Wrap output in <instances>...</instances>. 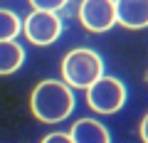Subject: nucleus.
<instances>
[{"instance_id": "1", "label": "nucleus", "mask_w": 148, "mask_h": 143, "mask_svg": "<svg viewBox=\"0 0 148 143\" xmlns=\"http://www.w3.org/2000/svg\"><path fill=\"white\" fill-rule=\"evenodd\" d=\"M30 106H32V114L42 123H59L72 114L74 96H72L67 84L47 79V81H40L35 86Z\"/></svg>"}, {"instance_id": "2", "label": "nucleus", "mask_w": 148, "mask_h": 143, "mask_svg": "<svg viewBox=\"0 0 148 143\" xmlns=\"http://www.w3.org/2000/svg\"><path fill=\"white\" fill-rule=\"evenodd\" d=\"M62 77L69 86L86 89L99 77H104V62L94 49H72L62 59Z\"/></svg>"}, {"instance_id": "3", "label": "nucleus", "mask_w": 148, "mask_h": 143, "mask_svg": "<svg viewBox=\"0 0 148 143\" xmlns=\"http://www.w3.org/2000/svg\"><path fill=\"white\" fill-rule=\"evenodd\" d=\"M86 101L96 114H116L126 101V89L114 77H99L86 86Z\"/></svg>"}, {"instance_id": "4", "label": "nucleus", "mask_w": 148, "mask_h": 143, "mask_svg": "<svg viewBox=\"0 0 148 143\" xmlns=\"http://www.w3.org/2000/svg\"><path fill=\"white\" fill-rule=\"evenodd\" d=\"M22 30L32 44H52L62 32V22L49 10H35L32 15H27Z\"/></svg>"}, {"instance_id": "5", "label": "nucleus", "mask_w": 148, "mask_h": 143, "mask_svg": "<svg viewBox=\"0 0 148 143\" xmlns=\"http://www.w3.org/2000/svg\"><path fill=\"white\" fill-rule=\"evenodd\" d=\"M79 20L89 32H106L116 25L114 0H84L79 8Z\"/></svg>"}, {"instance_id": "6", "label": "nucleus", "mask_w": 148, "mask_h": 143, "mask_svg": "<svg viewBox=\"0 0 148 143\" xmlns=\"http://www.w3.org/2000/svg\"><path fill=\"white\" fill-rule=\"evenodd\" d=\"M116 22L128 30L148 27V0H114Z\"/></svg>"}, {"instance_id": "7", "label": "nucleus", "mask_w": 148, "mask_h": 143, "mask_svg": "<svg viewBox=\"0 0 148 143\" xmlns=\"http://www.w3.org/2000/svg\"><path fill=\"white\" fill-rule=\"evenodd\" d=\"M69 138L74 143H111L106 126L94 118H79L69 131Z\"/></svg>"}, {"instance_id": "8", "label": "nucleus", "mask_w": 148, "mask_h": 143, "mask_svg": "<svg viewBox=\"0 0 148 143\" xmlns=\"http://www.w3.org/2000/svg\"><path fill=\"white\" fill-rule=\"evenodd\" d=\"M22 59L25 49L15 40H0V74H12L15 69H20Z\"/></svg>"}, {"instance_id": "9", "label": "nucleus", "mask_w": 148, "mask_h": 143, "mask_svg": "<svg viewBox=\"0 0 148 143\" xmlns=\"http://www.w3.org/2000/svg\"><path fill=\"white\" fill-rule=\"evenodd\" d=\"M20 35V17L10 10H0V40H15Z\"/></svg>"}, {"instance_id": "10", "label": "nucleus", "mask_w": 148, "mask_h": 143, "mask_svg": "<svg viewBox=\"0 0 148 143\" xmlns=\"http://www.w3.org/2000/svg\"><path fill=\"white\" fill-rule=\"evenodd\" d=\"M35 10H49V12H57L59 8L67 5V0H30Z\"/></svg>"}, {"instance_id": "11", "label": "nucleus", "mask_w": 148, "mask_h": 143, "mask_svg": "<svg viewBox=\"0 0 148 143\" xmlns=\"http://www.w3.org/2000/svg\"><path fill=\"white\" fill-rule=\"evenodd\" d=\"M42 143H74V141L69 138V133H49V136H45Z\"/></svg>"}, {"instance_id": "12", "label": "nucleus", "mask_w": 148, "mask_h": 143, "mask_svg": "<svg viewBox=\"0 0 148 143\" xmlns=\"http://www.w3.org/2000/svg\"><path fill=\"white\" fill-rule=\"evenodd\" d=\"M141 136H143V141L148 143V116L143 118V123H141Z\"/></svg>"}]
</instances>
